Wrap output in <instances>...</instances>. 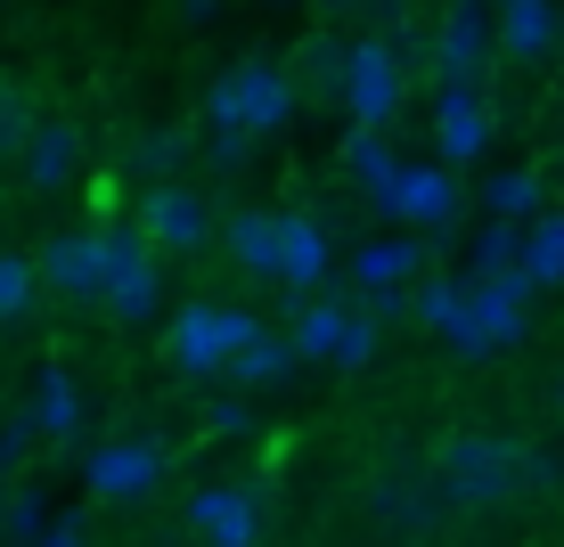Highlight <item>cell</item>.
<instances>
[{
  "mask_svg": "<svg viewBox=\"0 0 564 547\" xmlns=\"http://www.w3.org/2000/svg\"><path fill=\"white\" fill-rule=\"evenodd\" d=\"M33 547H90V523L83 515H50V532L33 539Z\"/></svg>",
  "mask_w": 564,
  "mask_h": 547,
  "instance_id": "cell-36",
  "label": "cell"
},
{
  "mask_svg": "<svg viewBox=\"0 0 564 547\" xmlns=\"http://www.w3.org/2000/svg\"><path fill=\"white\" fill-rule=\"evenodd\" d=\"M344 327H352V303H344V295H303L295 327H286V343H295V360H319V368H336V351H344Z\"/></svg>",
  "mask_w": 564,
  "mask_h": 547,
  "instance_id": "cell-19",
  "label": "cell"
},
{
  "mask_svg": "<svg viewBox=\"0 0 564 547\" xmlns=\"http://www.w3.org/2000/svg\"><path fill=\"white\" fill-rule=\"evenodd\" d=\"M181 164H197V140H188V123H155V131H140V140H131V155H123V172H140L148 188L172 180Z\"/></svg>",
  "mask_w": 564,
  "mask_h": 547,
  "instance_id": "cell-24",
  "label": "cell"
},
{
  "mask_svg": "<svg viewBox=\"0 0 564 547\" xmlns=\"http://www.w3.org/2000/svg\"><path fill=\"white\" fill-rule=\"evenodd\" d=\"M205 434H221V441H229V434H254V393H238V384H229V393L205 408Z\"/></svg>",
  "mask_w": 564,
  "mask_h": 547,
  "instance_id": "cell-35",
  "label": "cell"
},
{
  "mask_svg": "<svg viewBox=\"0 0 564 547\" xmlns=\"http://www.w3.org/2000/svg\"><path fill=\"white\" fill-rule=\"evenodd\" d=\"M33 123H42V107H33L25 83H0V164H17L33 140Z\"/></svg>",
  "mask_w": 564,
  "mask_h": 547,
  "instance_id": "cell-31",
  "label": "cell"
},
{
  "mask_svg": "<svg viewBox=\"0 0 564 547\" xmlns=\"http://www.w3.org/2000/svg\"><path fill=\"white\" fill-rule=\"evenodd\" d=\"M410 57H401L384 33H352V66H344V114L352 123H368V131H393L401 114H410Z\"/></svg>",
  "mask_w": 564,
  "mask_h": 547,
  "instance_id": "cell-5",
  "label": "cell"
},
{
  "mask_svg": "<svg viewBox=\"0 0 564 547\" xmlns=\"http://www.w3.org/2000/svg\"><path fill=\"white\" fill-rule=\"evenodd\" d=\"M254 327H262V319H254V310H238V303H181V310L164 319V360L181 368L188 384H197V376H221Z\"/></svg>",
  "mask_w": 564,
  "mask_h": 547,
  "instance_id": "cell-4",
  "label": "cell"
},
{
  "mask_svg": "<svg viewBox=\"0 0 564 547\" xmlns=\"http://www.w3.org/2000/svg\"><path fill=\"white\" fill-rule=\"evenodd\" d=\"M384 212V221L393 229H417V238H442V229L458 221V205H466V188H458V164H410V155H401V172L393 180L377 188V197H368Z\"/></svg>",
  "mask_w": 564,
  "mask_h": 547,
  "instance_id": "cell-7",
  "label": "cell"
},
{
  "mask_svg": "<svg viewBox=\"0 0 564 547\" xmlns=\"http://www.w3.org/2000/svg\"><path fill=\"white\" fill-rule=\"evenodd\" d=\"M319 25H344V33H360V0H319Z\"/></svg>",
  "mask_w": 564,
  "mask_h": 547,
  "instance_id": "cell-37",
  "label": "cell"
},
{
  "mask_svg": "<svg viewBox=\"0 0 564 547\" xmlns=\"http://www.w3.org/2000/svg\"><path fill=\"white\" fill-rule=\"evenodd\" d=\"M466 295H475V278H410V319L434 327V336H451Z\"/></svg>",
  "mask_w": 564,
  "mask_h": 547,
  "instance_id": "cell-29",
  "label": "cell"
},
{
  "mask_svg": "<svg viewBox=\"0 0 564 547\" xmlns=\"http://www.w3.org/2000/svg\"><path fill=\"white\" fill-rule=\"evenodd\" d=\"M131 221L148 229L155 253H213V245H221V212H213L188 180H155Z\"/></svg>",
  "mask_w": 564,
  "mask_h": 547,
  "instance_id": "cell-10",
  "label": "cell"
},
{
  "mask_svg": "<svg viewBox=\"0 0 564 547\" xmlns=\"http://www.w3.org/2000/svg\"><path fill=\"white\" fill-rule=\"evenodd\" d=\"M50 532V499L33 491V482H17V499H9V523H0V539H42Z\"/></svg>",
  "mask_w": 564,
  "mask_h": 547,
  "instance_id": "cell-33",
  "label": "cell"
},
{
  "mask_svg": "<svg viewBox=\"0 0 564 547\" xmlns=\"http://www.w3.org/2000/svg\"><path fill=\"white\" fill-rule=\"evenodd\" d=\"M33 262H42V286H50L57 303L99 310V295H107V221L99 229H57Z\"/></svg>",
  "mask_w": 564,
  "mask_h": 547,
  "instance_id": "cell-12",
  "label": "cell"
},
{
  "mask_svg": "<svg viewBox=\"0 0 564 547\" xmlns=\"http://www.w3.org/2000/svg\"><path fill=\"white\" fill-rule=\"evenodd\" d=\"M499 66V9L491 0H451L434 17V83H491Z\"/></svg>",
  "mask_w": 564,
  "mask_h": 547,
  "instance_id": "cell-8",
  "label": "cell"
},
{
  "mask_svg": "<svg viewBox=\"0 0 564 547\" xmlns=\"http://www.w3.org/2000/svg\"><path fill=\"white\" fill-rule=\"evenodd\" d=\"M368 506H377L384 523H401V532H425L451 499L434 491V474H425V482H401V474H393V482H377V491H368Z\"/></svg>",
  "mask_w": 564,
  "mask_h": 547,
  "instance_id": "cell-27",
  "label": "cell"
},
{
  "mask_svg": "<svg viewBox=\"0 0 564 547\" xmlns=\"http://www.w3.org/2000/svg\"><path fill=\"white\" fill-rule=\"evenodd\" d=\"M532 295L540 286L523 278V270H508V278H475V295H466L458 327L442 343L458 351V360H491V351H516L523 336H532Z\"/></svg>",
  "mask_w": 564,
  "mask_h": 547,
  "instance_id": "cell-3",
  "label": "cell"
},
{
  "mask_svg": "<svg viewBox=\"0 0 564 547\" xmlns=\"http://www.w3.org/2000/svg\"><path fill=\"white\" fill-rule=\"evenodd\" d=\"M327 270H336V238L319 229V212H279V286L319 295Z\"/></svg>",
  "mask_w": 564,
  "mask_h": 547,
  "instance_id": "cell-15",
  "label": "cell"
},
{
  "mask_svg": "<svg viewBox=\"0 0 564 547\" xmlns=\"http://www.w3.org/2000/svg\"><path fill=\"white\" fill-rule=\"evenodd\" d=\"M336 164L360 180V197H377V188L401 172V155H393V131H368V123H352V131L336 140Z\"/></svg>",
  "mask_w": 564,
  "mask_h": 547,
  "instance_id": "cell-23",
  "label": "cell"
},
{
  "mask_svg": "<svg viewBox=\"0 0 564 547\" xmlns=\"http://www.w3.org/2000/svg\"><path fill=\"white\" fill-rule=\"evenodd\" d=\"M164 253L148 245V229L140 221H107V295H99V310L115 327H140V319H155L164 310Z\"/></svg>",
  "mask_w": 564,
  "mask_h": 547,
  "instance_id": "cell-6",
  "label": "cell"
},
{
  "mask_svg": "<svg viewBox=\"0 0 564 547\" xmlns=\"http://www.w3.org/2000/svg\"><path fill=\"white\" fill-rule=\"evenodd\" d=\"M491 9H508V0H491Z\"/></svg>",
  "mask_w": 564,
  "mask_h": 547,
  "instance_id": "cell-42",
  "label": "cell"
},
{
  "mask_svg": "<svg viewBox=\"0 0 564 547\" xmlns=\"http://www.w3.org/2000/svg\"><path fill=\"white\" fill-rule=\"evenodd\" d=\"M172 17H181V25H213V17H221V0H172Z\"/></svg>",
  "mask_w": 564,
  "mask_h": 547,
  "instance_id": "cell-38",
  "label": "cell"
},
{
  "mask_svg": "<svg viewBox=\"0 0 564 547\" xmlns=\"http://www.w3.org/2000/svg\"><path fill=\"white\" fill-rule=\"evenodd\" d=\"M295 114H303V83H295V66H270V57H238L205 90V123L254 131V140H279Z\"/></svg>",
  "mask_w": 564,
  "mask_h": 547,
  "instance_id": "cell-2",
  "label": "cell"
},
{
  "mask_svg": "<svg viewBox=\"0 0 564 547\" xmlns=\"http://www.w3.org/2000/svg\"><path fill=\"white\" fill-rule=\"evenodd\" d=\"M262 140L254 131H229V123H205V164L213 172H246V155H254Z\"/></svg>",
  "mask_w": 564,
  "mask_h": 547,
  "instance_id": "cell-34",
  "label": "cell"
},
{
  "mask_svg": "<svg viewBox=\"0 0 564 547\" xmlns=\"http://www.w3.org/2000/svg\"><path fill=\"white\" fill-rule=\"evenodd\" d=\"M33 425H42L50 449L83 441V384H74L66 368H42V384H33Z\"/></svg>",
  "mask_w": 564,
  "mask_h": 547,
  "instance_id": "cell-22",
  "label": "cell"
},
{
  "mask_svg": "<svg viewBox=\"0 0 564 547\" xmlns=\"http://www.w3.org/2000/svg\"><path fill=\"white\" fill-rule=\"evenodd\" d=\"M564 466L532 441H508V434H451L434 449V491L451 506H508L523 491H556Z\"/></svg>",
  "mask_w": 564,
  "mask_h": 547,
  "instance_id": "cell-1",
  "label": "cell"
},
{
  "mask_svg": "<svg viewBox=\"0 0 564 547\" xmlns=\"http://www.w3.org/2000/svg\"><path fill=\"white\" fill-rule=\"evenodd\" d=\"M556 50H564L556 0H508V9H499V57H508V66H540V57H556Z\"/></svg>",
  "mask_w": 564,
  "mask_h": 547,
  "instance_id": "cell-17",
  "label": "cell"
},
{
  "mask_svg": "<svg viewBox=\"0 0 564 547\" xmlns=\"http://www.w3.org/2000/svg\"><path fill=\"white\" fill-rule=\"evenodd\" d=\"M482 212H491V221H540V212H549V180H540L532 164L491 172V180H482Z\"/></svg>",
  "mask_w": 564,
  "mask_h": 547,
  "instance_id": "cell-26",
  "label": "cell"
},
{
  "mask_svg": "<svg viewBox=\"0 0 564 547\" xmlns=\"http://www.w3.org/2000/svg\"><path fill=\"white\" fill-rule=\"evenodd\" d=\"M499 140L491 83H434V155L442 164H482Z\"/></svg>",
  "mask_w": 564,
  "mask_h": 547,
  "instance_id": "cell-11",
  "label": "cell"
},
{
  "mask_svg": "<svg viewBox=\"0 0 564 547\" xmlns=\"http://www.w3.org/2000/svg\"><path fill=\"white\" fill-rule=\"evenodd\" d=\"M523 270V221H482L466 245V278H508Z\"/></svg>",
  "mask_w": 564,
  "mask_h": 547,
  "instance_id": "cell-28",
  "label": "cell"
},
{
  "mask_svg": "<svg viewBox=\"0 0 564 547\" xmlns=\"http://www.w3.org/2000/svg\"><path fill=\"white\" fill-rule=\"evenodd\" d=\"M33 449H42V425H33V408H17V417L9 425H0V474H25V466H33Z\"/></svg>",
  "mask_w": 564,
  "mask_h": 547,
  "instance_id": "cell-32",
  "label": "cell"
},
{
  "mask_svg": "<svg viewBox=\"0 0 564 547\" xmlns=\"http://www.w3.org/2000/svg\"><path fill=\"white\" fill-rule=\"evenodd\" d=\"M295 368H303V360H295V343H286V336H270V327H254V336L238 343V360H229L221 376L238 384V393H279V384L295 376Z\"/></svg>",
  "mask_w": 564,
  "mask_h": 547,
  "instance_id": "cell-21",
  "label": "cell"
},
{
  "mask_svg": "<svg viewBox=\"0 0 564 547\" xmlns=\"http://www.w3.org/2000/svg\"><path fill=\"white\" fill-rule=\"evenodd\" d=\"M42 262H25V253H0V327H17L33 303H42Z\"/></svg>",
  "mask_w": 564,
  "mask_h": 547,
  "instance_id": "cell-30",
  "label": "cell"
},
{
  "mask_svg": "<svg viewBox=\"0 0 564 547\" xmlns=\"http://www.w3.org/2000/svg\"><path fill=\"white\" fill-rule=\"evenodd\" d=\"M83 482H90V499H107V506H148L164 491V441L115 434L99 449H83Z\"/></svg>",
  "mask_w": 564,
  "mask_h": 547,
  "instance_id": "cell-9",
  "label": "cell"
},
{
  "mask_svg": "<svg viewBox=\"0 0 564 547\" xmlns=\"http://www.w3.org/2000/svg\"><path fill=\"white\" fill-rule=\"evenodd\" d=\"M344 66H352V33H344V25L303 33V50H295V83H303V99L336 107V99H344Z\"/></svg>",
  "mask_w": 564,
  "mask_h": 547,
  "instance_id": "cell-18",
  "label": "cell"
},
{
  "mask_svg": "<svg viewBox=\"0 0 564 547\" xmlns=\"http://www.w3.org/2000/svg\"><path fill=\"white\" fill-rule=\"evenodd\" d=\"M188 532L205 547H262V491L254 482H213L188 499Z\"/></svg>",
  "mask_w": 564,
  "mask_h": 547,
  "instance_id": "cell-14",
  "label": "cell"
},
{
  "mask_svg": "<svg viewBox=\"0 0 564 547\" xmlns=\"http://www.w3.org/2000/svg\"><path fill=\"white\" fill-rule=\"evenodd\" d=\"M9 499H17V482H9V474H0V523H9Z\"/></svg>",
  "mask_w": 564,
  "mask_h": 547,
  "instance_id": "cell-39",
  "label": "cell"
},
{
  "mask_svg": "<svg viewBox=\"0 0 564 547\" xmlns=\"http://www.w3.org/2000/svg\"><path fill=\"white\" fill-rule=\"evenodd\" d=\"M0 547H33V539H0Z\"/></svg>",
  "mask_w": 564,
  "mask_h": 547,
  "instance_id": "cell-40",
  "label": "cell"
},
{
  "mask_svg": "<svg viewBox=\"0 0 564 547\" xmlns=\"http://www.w3.org/2000/svg\"><path fill=\"white\" fill-rule=\"evenodd\" d=\"M83 164H90L83 123H66V114H42V123H33V140H25V155H17V180H25L33 197H57V188L83 180Z\"/></svg>",
  "mask_w": 564,
  "mask_h": 547,
  "instance_id": "cell-13",
  "label": "cell"
},
{
  "mask_svg": "<svg viewBox=\"0 0 564 547\" xmlns=\"http://www.w3.org/2000/svg\"><path fill=\"white\" fill-rule=\"evenodd\" d=\"M221 253L246 270V278H279V212H262V205L229 212L221 221Z\"/></svg>",
  "mask_w": 564,
  "mask_h": 547,
  "instance_id": "cell-20",
  "label": "cell"
},
{
  "mask_svg": "<svg viewBox=\"0 0 564 547\" xmlns=\"http://www.w3.org/2000/svg\"><path fill=\"white\" fill-rule=\"evenodd\" d=\"M523 278L540 295H564V205H549L540 221H523Z\"/></svg>",
  "mask_w": 564,
  "mask_h": 547,
  "instance_id": "cell-25",
  "label": "cell"
},
{
  "mask_svg": "<svg viewBox=\"0 0 564 547\" xmlns=\"http://www.w3.org/2000/svg\"><path fill=\"white\" fill-rule=\"evenodd\" d=\"M425 245H434V238H417V229H401V238H368L352 253V295H393V286L425 278Z\"/></svg>",
  "mask_w": 564,
  "mask_h": 547,
  "instance_id": "cell-16",
  "label": "cell"
},
{
  "mask_svg": "<svg viewBox=\"0 0 564 547\" xmlns=\"http://www.w3.org/2000/svg\"><path fill=\"white\" fill-rule=\"evenodd\" d=\"M556 401H564V376H556Z\"/></svg>",
  "mask_w": 564,
  "mask_h": 547,
  "instance_id": "cell-41",
  "label": "cell"
}]
</instances>
